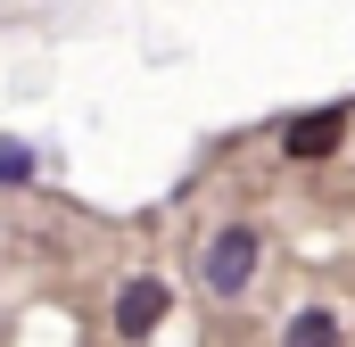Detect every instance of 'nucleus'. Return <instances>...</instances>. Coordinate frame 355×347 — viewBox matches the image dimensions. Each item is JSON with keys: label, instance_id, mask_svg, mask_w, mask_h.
Masks as SVG:
<instances>
[{"label": "nucleus", "instance_id": "nucleus-1", "mask_svg": "<svg viewBox=\"0 0 355 347\" xmlns=\"http://www.w3.org/2000/svg\"><path fill=\"white\" fill-rule=\"evenodd\" d=\"M257 257H265V240H257L248 223H223V232L198 248V289H207V298H240V289L257 281Z\"/></svg>", "mask_w": 355, "mask_h": 347}, {"label": "nucleus", "instance_id": "nucleus-2", "mask_svg": "<svg viewBox=\"0 0 355 347\" xmlns=\"http://www.w3.org/2000/svg\"><path fill=\"white\" fill-rule=\"evenodd\" d=\"M166 306H174V298H166V281H149V273H141V281H124V289H116V331H124V339H149V331L166 323Z\"/></svg>", "mask_w": 355, "mask_h": 347}, {"label": "nucleus", "instance_id": "nucleus-3", "mask_svg": "<svg viewBox=\"0 0 355 347\" xmlns=\"http://www.w3.org/2000/svg\"><path fill=\"white\" fill-rule=\"evenodd\" d=\"M339 141H347V108H314V116H297V124L281 133L289 158H331Z\"/></svg>", "mask_w": 355, "mask_h": 347}, {"label": "nucleus", "instance_id": "nucleus-4", "mask_svg": "<svg viewBox=\"0 0 355 347\" xmlns=\"http://www.w3.org/2000/svg\"><path fill=\"white\" fill-rule=\"evenodd\" d=\"M281 347H339V323H331V306H306V314H289Z\"/></svg>", "mask_w": 355, "mask_h": 347}, {"label": "nucleus", "instance_id": "nucleus-5", "mask_svg": "<svg viewBox=\"0 0 355 347\" xmlns=\"http://www.w3.org/2000/svg\"><path fill=\"white\" fill-rule=\"evenodd\" d=\"M0 182H33V149L0 133Z\"/></svg>", "mask_w": 355, "mask_h": 347}]
</instances>
